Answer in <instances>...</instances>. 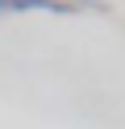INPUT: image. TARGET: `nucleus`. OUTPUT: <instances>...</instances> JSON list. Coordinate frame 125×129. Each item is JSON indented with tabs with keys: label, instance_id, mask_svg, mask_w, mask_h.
Instances as JSON below:
<instances>
[{
	"label": "nucleus",
	"instance_id": "obj_1",
	"mask_svg": "<svg viewBox=\"0 0 125 129\" xmlns=\"http://www.w3.org/2000/svg\"><path fill=\"white\" fill-rule=\"evenodd\" d=\"M29 9H46V13H75V4H63V0H0V13H29Z\"/></svg>",
	"mask_w": 125,
	"mask_h": 129
}]
</instances>
